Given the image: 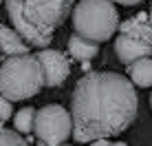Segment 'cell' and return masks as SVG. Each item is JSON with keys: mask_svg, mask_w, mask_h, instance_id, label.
Segmentation results:
<instances>
[{"mask_svg": "<svg viewBox=\"0 0 152 146\" xmlns=\"http://www.w3.org/2000/svg\"><path fill=\"white\" fill-rule=\"evenodd\" d=\"M128 75H130V84H137L141 88H148L152 84V62L150 58L137 60L128 66Z\"/></svg>", "mask_w": 152, "mask_h": 146, "instance_id": "10", "label": "cell"}, {"mask_svg": "<svg viewBox=\"0 0 152 146\" xmlns=\"http://www.w3.org/2000/svg\"><path fill=\"white\" fill-rule=\"evenodd\" d=\"M0 146H29V142L15 131H9V128L0 126Z\"/></svg>", "mask_w": 152, "mask_h": 146, "instance_id": "12", "label": "cell"}, {"mask_svg": "<svg viewBox=\"0 0 152 146\" xmlns=\"http://www.w3.org/2000/svg\"><path fill=\"white\" fill-rule=\"evenodd\" d=\"M13 31L27 46H46L53 40L55 29L64 22L73 11V2H35V0H9L4 2Z\"/></svg>", "mask_w": 152, "mask_h": 146, "instance_id": "2", "label": "cell"}, {"mask_svg": "<svg viewBox=\"0 0 152 146\" xmlns=\"http://www.w3.org/2000/svg\"><path fill=\"white\" fill-rule=\"evenodd\" d=\"M0 53L7 55V58H15V55H27L29 46L20 40V35L13 29L2 27L0 24Z\"/></svg>", "mask_w": 152, "mask_h": 146, "instance_id": "8", "label": "cell"}, {"mask_svg": "<svg viewBox=\"0 0 152 146\" xmlns=\"http://www.w3.org/2000/svg\"><path fill=\"white\" fill-rule=\"evenodd\" d=\"M119 38L115 40V53L121 64H132L137 60L150 58L152 53V27L150 15L137 13L126 22H119Z\"/></svg>", "mask_w": 152, "mask_h": 146, "instance_id": "5", "label": "cell"}, {"mask_svg": "<svg viewBox=\"0 0 152 146\" xmlns=\"http://www.w3.org/2000/svg\"><path fill=\"white\" fill-rule=\"evenodd\" d=\"M44 86L42 69L35 55H15L7 58L0 66V95L7 102H20L38 95Z\"/></svg>", "mask_w": 152, "mask_h": 146, "instance_id": "3", "label": "cell"}, {"mask_svg": "<svg viewBox=\"0 0 152 146\" xmlns=\"http://www.w3.org/2000/svg\"><path fill=\"white\" fill-rule=\"evenodd\" d=\"M33 133L44 146H62L71 137V115L62 104H46L33 117Z\"/></svg>", "mask_w": 152, "mask_h": 146, "instance_id": "6", "label": "cell"}, {"mask_svg": "<svg viewBox=\"0 0 152 146\" xmlns=\"http://www.w3.org/2000/svg\"><path fill=\"white\" fill-rule=\"evenodd\" d=\"M40 69H42V77H44V84L46 86H60L66 82L71 73V64H69V58H66L62 51H55V49H42L38 55Z\"/></svg>", "mask_w": 152, "mask_h": 146, "instance_id": "7", "label": "cell"}, {"mask_svg": "<svg viewBox=\"0 0 152 146\" xmlns=\"http://www.w3.org/2000/svg\"><path fill=\"white\" fill-rule=\"evenodd\" d=\"M33 117H35V108H20L18 113L13 115V126H15V133L18 135H27L33 131Z\"/></svg>", "mask_w": 152, "mask_h": 146, "instance_id": "11", "label": "cell"}, {"mask_svg": "<svg viewBox=\"0 0 152 146\" xmlns=\"http://www.w3.org/2000/svg\"><path fill=\"white\" fill-rule=\"evenodd\" d=\"M13 117V106H11V102H7L2 95H0V126H2L7 119H11Z\"/></svg>", "mask_w": 152, "mask_h": 146, "instance_id": "13", "label": "cell"}, {"mask_svg": "<svg viewBox=\"0 0 152 146\" xmlns=\"http://www.w3.org/2000/svg\"><path fill=\"white\" fill-rule=\"evenodd\" d=\"M73 29L75 35L91 42H106L119 27V13L113 2L102 0H82L73 7Z\"/></svg>", "mask_w": 152, "mask_h": 146, "instance_id": "4", "label": "cell"}, {"mask_svg": "<svg viewBox=\"0 0 152 146\" xmlns=\"http://www.w3.org/2000/svg\"><path fill=\"white\" fill-rule=\"evenodd\" d=\"M91 146H126L124 142H108V139H99V142H93Z\"/></svg>", "mask_w": 152, "mask_h": 146, "instance_id": "14", "label": "cell"}, {"mask_svg": "<svg viewBox=\"0 0 152 146\" xmlns=\"http://www.w3.org/2000/svg\"><path fill=\"white\" fill-rule=\"evenodd\" d=\"M69 53L77 62H88L99 53V44L91 42V40H84L80 35H71L69 38Z\"/></svg>", "mask_w": 152, "mask_h": 146, "instance_id": "9", "label": "cell"}, {"mask_svg": "<svg viewBox=\"0 0 152 146\" xmlns=\"http://www.w3.org/2000/svg\"><path fill=\"white\" fill-rule=\"evenodd\" d=\"M0 4H2V2H0Z\"/></svg>", "mask_w": 152, "mask_h": 146, "instance_id": "15", "label": "cell"}, {"mask_svg": "<svg viewBox=\"0 0 152 146\" xmlns=\"http://www.w3.org/2000/svg\"><path fill=\"white\" fill-rule=\"evenodd\" d=\"M139 95L130 80L115 71H91L71 95V133L75 142L93 144L121 135L134 122Z\"/></svg>", "mask_w": 152, "mask_h": 146, "instance_id": "1", "label": "cell"}]
</instances>
